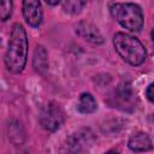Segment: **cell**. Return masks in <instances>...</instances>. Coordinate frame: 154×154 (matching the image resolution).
<instances>
[{
	"mask_svg": "<svg viewBox=\"0 0 154 154\" xmlns=\"http://www.w3.org/2000/svg\"><path fill=\"white\" fill-rule=\"evenodd\" d=\"M28 55V38L26 32L20 24H14L11 31L8 47L5 54L6 67L14 73L20 72L26 63Z\"/></svg>",
	"mask_w": 154,
	"mask_h": 154,
	"instance_id": "1",
	"label": "cell"
},
{
	"mask_svg": "<svg viewBox=\"0 0 154 154\" xmlns=\"http://www.w3.org/2000/svg\"><path fill=\"white\" fill-rule=\"evenodd\" d=\"M113 45L118 54L130 65L138 66L146 60L147 54L143 45L129 34H116L113 37Z\"/></svg>",
	"mask_w": 154,
	"mask_h": 154,
	"instance_id": "2",
	"label": "cell"
},
{
	"mask_svg": "<svg viewBox=\"0 0 154 154\" xmlns=\"http://www.w3.org/2000/svg\"><path fill=\"white\" fill-rule=\"evenodd\" d=\"M113 17L118 23L130 31H140L143 25V14L140 6L135 4H116L111 7Z\"/></svg>",
	"mask_w": 154,
	"mask_h": 154,
	"instance_id": "3",
	"label": "cell"
},
{
	"mask_svg": "<svg viewBox=\"0 0 154 154\" xmlns=\"http://www.w3.org/2000/svg\"><path fill=\"white\" fill-rule=\"evenodd\" d=\"M64 122V112L60 106L55 102L47 103L40 114V123L41 125L49 131L58 130Z\"/></svg>",
	"mask_w": 154,
	"mask_h": 154,
	"instance_id": "4",
	"label": "cell"
},
{
	"mask_svg": "<svg viewBox=\"0 0 154 154\" xmlns=\"http://www.w3.org/2000/svg\"><path fill=\"white\" fill-rule=\"evenodd\" d=\"M23 16L31 26H38L42 22V8L40 0H23Z\"/></svg>",
	"mask_w": 154,
	"mask_h": 154,
	"instance_id": "5",
	"label": "cell"
},
{
	"mask_svg": "<svg viewBox=\"0 0 154 154\" xmlns=\"http://www.w3.org/2000/svg\"><path fill=\"white\" fill-rule=\"evenodd\" d=\"M76 32L84 40L90 41L93 43H101L102 36L100 34V31L97 30V28L95 25H93L89 22H81L77 24L76 26Z\"/></svg>",
	"mask_w": 154,
	"mask_h": 154,
	"instance_id": "6",
	"label": "cell"
},
{
	"mask_svg": "<svg viewBox=\"0 0 154 154\" xmlns=\"http://www.w3.org/2000/svg\"><path fill=\"white\" fill-rule=\"evenodd\" d=\"M129 148L135 152H146L152 149V141L148 135L143 132L135 134L129 140Z\"/></svg>",
	"mask_w": 154,
	"mask_h": 154,
	"instance_id": "7",
	"label": "cell"
},
{
	"mask_svg": "<svg viewBox=\"0 0 154 154\" xmlns=\"http://www.w3.org/2000/svg\"><path fill=\"white\" fill-rule=\"evenodd\" d=\"M77 109L81 113L88 114V113H93L96 109V101L93 97L91 94L89 93H83L79 96V101L77 105Z\"/></svg>",
	"mask_w": 154,
	"mask_h": 154,
	"instance_id": "8",
	"label": "cell"
},
{
	"mask_svg": "<svg viewBox=\"0 0 154 154\" xmlns=\"http://www.w3.org/2000/svg\"><path fill=\"white\" fill-rule=\"evenodd\" d=\"M88 0H63L64 10L69 13H78L85 6Z\"/></svg>",
	"mask_w": 154,
	"mask_h": 154,
	"instance_id": "9",
	"label": "cell"
},
{
	"mask_svg": "<svg viewBox=\"0 0 154 154\" xmlns=\"http://www.w3.org/2000/svg\"><path fill=\"white\" fill-rule=\"evenodd\" d=\"M38 61L37 65H35L36 70H42L47 67V54L46 51L43 49V47H37V49L35 51V57H34V64H36Z\"/></svg>",
	"mask_w": 154,
	"mask_h": 154,
	"instance_id": "10",
	"label": "cell"
},
{
	"mask_svg": "<svg viewBox=\"0 0 154 154\" xmlns=\"http://www.w3.org/2000/svg\"><path fill=\"white\" fill-rule=\"evenodd\" d=\"M12 12V0H1V10L0 16L2 20H6Z\"/></svg>",
	"mask_w": 154,
	"mask_h": 154,
	"instance_id": "11",
	"label": "cell"
},
{
	"mask_svg": "<svg viewBox=\"0 0 154 154\" xmlns=\"http://www.w3.org/2000/svg\"><path fill=\"white\" fill-rule=\"evenodd\" d=\"M146 95H147L148 100L152 101V102L154 103V83H152V84L147 88V90H146Z\"/></svg>",
	"mask_w": 154,
	"mask_h": 154,
	"instance_id": "12",
	"label": "cell"
},
{
	"mask_svg": "<svg viewBox=\"0 0 154 154\" xmlns=\"http://www.w3.org/2000/svg\"><path fill=\"white\" fill-rule=\"evenodd\" d=\"M45 1H46L48 5H57L60 0H45Z\"/></svg>",
	"mask_w": 154,
	"mask_h": 154,
	"instance_id": "13",
	"label": "cell"
},
{
	"mask_svg": "<svg viewBox=\"0 0 154 154\" xmlns=\"http://www.w3.org/2000/svg\"><path fill=\"white\" fill-rule=\"evenodd\" d=\"M152 41H153V43H154V29L152 30Z\"/></svg>",
	"mask_w": 154,
	"mask_h": 154,
	"instance_id": "14",
	"label": "cell"
}]
</instances>
